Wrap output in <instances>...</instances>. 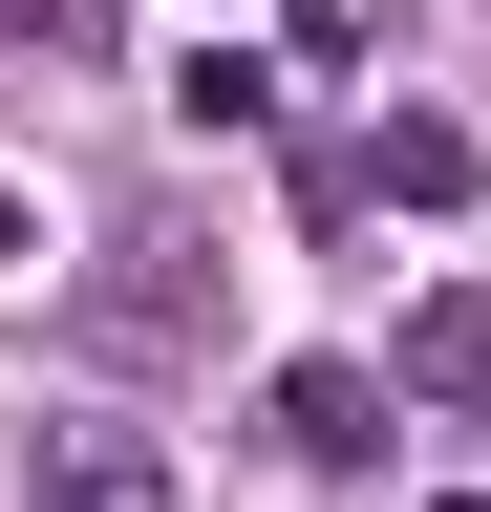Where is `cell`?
<instances>
[{"instance_id":"1","label":"cell","mask_w":491,"mask_h":512,"mask_svg":"<svg viewBox=\"0 0 491 512\" xmlns=\"http://www.w3.org/2000/svg\"><path fill=\"white\" fill-rule=\"evenodd\" d=\"M193 320H214V299H193V256H171V235H129V256L86 278V342H107V363H171Z\"/></svg>"},{"instance_id":"2","label":"cell","mask_w":491,"mask_h":512,"mask_svg":"<svg viewBox=\"0 0 491 512\" xmlns=\"http://www.w3.org/2000/svg\"><path fill=\"white\" fill-rule=\"evenodd\" d=\"M43 512H193L150 427H43Z\"/></svg>"},{"instance_id":"3","label":"cell","mask_w":491,"mask_h":512,"mask_svg":"<svg viewBox=\"0 0 491 512\" xmlns=\"http://www.w3.org/2000/svg\"><path fill=\"white\" fill-rule=\"evenodd\" d=\"M278 448L299 470H385V384L363 363H278Z\"/></svg>"},{"instance_id":"4","label":"cell","mask_w":491,"mask_h":512,"mask_svg":"<svg viewBox=\"0 0 491 512\" xmlns=\"http://www.w3.org/2000/svg\"><path fill=\"white\" fill-rule=\"evenodd\" d=\"M363 192H385V214H470V128L449 107H385L363 128Z\"/></svg>"},{"instance_id":"5","label":"cell","mask_w":491,"mask_h":512,"mask_svg":"<svg viewBox=\"0 0 491 512\" xmlns=\"http://www.w3.org/2000/svg\"><path fill=\"white\" fill-rule=\"evenodd\" d=\"M385 384H406V406H491V299L449 278V299H427L406 342H385Z\"/></svg>"},{"instance_id":"6","label":"cell","mask_w":491,"mask_h":512,"mask_svg":"<svg viewBox=\"0 0 491 512\" xmlns=\"http://www.w3.org/2000/svg\"><path fill=\"white\" fill-rule=\"evenodd\" d=\"M171 128H278V64H235V43H193V64H171Z\"/></svg>"},{"instance_id":"7","label":"cell","mask_w":491,"mask_h":512,"mask_svg":"<svg viewBox=\"0 0 491 512\" xmlns=\"http://www.w3.org/2000/svg\"><path fill=\"white\" fill-rule=\"evenodd\" d=\"M22 256H43V214H22V171H0V278H22Z\"/></svg>"},{"instance_id":"8","label":"cell","mask_w":491,"mask_h":512,"mask_svg":"<svg viewBox=\"0 0 491 512\" xmlns=\"http://www.w3.org/2000/svg\"><path fill=\"white\" fill-rule=\"evenodd\" d=\"M427 512H491V491H427Z\"/></svg>"}]
</instances>
